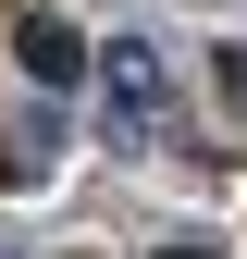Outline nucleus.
<instances>
[{"instance_id":"obj_2","label":"nucleus","mask_w":247,"mask_h":259,"mask_svg":"<svg viewBox=\"0 0 247 259\" xmlns=\"http://www.w3.org/2000/svg\"><path fill=\"white\" fill-rule=\"evenodd\" d=\"M13 62H25V87H74L99 50L74 37V13H25V25H13Z\"/></svg>"},{"instance_id":"obj_1","label":"nucleus","mask_w":247,"mask_h":259,"mask_svg":"<svg viewBox=\"0 0 247 259\" xmlns=\"http://www.w3.org/2000/svg\"><path fill=\"white\" fill-rule=\"evenodd\" d=\"M99 87H111V111H99V136H111V148H161V136H173L161 50H148V37H111V50H99Z\"/></svg>"},{"instance_id":"obj_3","label":"nucleus","mask_w":247,"mask_h":259,"mask_svg":"<svg viewBox=\"0 0 247 259\" xmlns=\"http://www.w3.org/2000/svg\"><path fill=\"white\" fill-rule=\"evenodd\" d=\"M161 259H210V247H161Z\"/></svg>"}]
</instances>
